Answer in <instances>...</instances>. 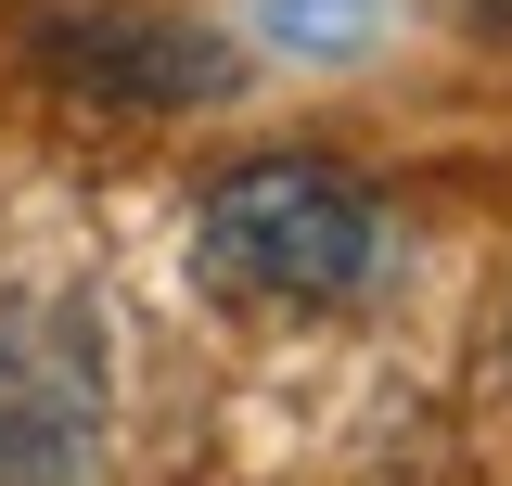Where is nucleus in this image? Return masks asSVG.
<instances>
[{"mask_svg":"<svg viewBox=\"0 0 512 486\" xmlns=\"http://www.w3.org/2000/svg\"><path fill=\"white\" fill-rule=\"evenodd\" d=\"M192 282L244 320H333L384 282V192L333 154H244L192 205Z\"/></svg>","mask_w":512,"mask_h":486,"instance_id":"obj_1","label":"nucleus"},{"mask_svg":"<svg viewBox=\"0 0 512 486\" xmlns=\"http://www.w3.org/2000/svg\"><path fill=\"white\" fill-rule=\"evenodd\" d=\"M39 64H52L64 90L116 103V116L231 90V39H205L192 13H77V26H52V39H39Z\"/></svg>","mask_w":512,"mask_h":486,"instance_id":"obj_3","label":"nucleus"},{"mask_svg":"<svg viewBox=\"0 0 512 486\" xmlns=\"http://www.w3.org/2000/svg\"><path fill=\"white\" fill-rule=\"evenodd\" d=\"M372 26H384V0H256V39H269V52H308V64L359 52Z\"/></svg>","mask_w":512,"mask_h":486,"instance_id":"obj_4","label":"nucleus"},{"mask_svg":"<svg viewBox=\"0 0 512 486\" xmlns=\"http://www.w3.org/2000/svg\"><path fill=\"white\" fill-rule=\"evenodd\" d=\"M116 448V333L90 282H0V486H90Z\"/></svg>","mask_w":512,"mask_h":486,"instance_id":"obj_2","label":"nucleus"}]
</instances>
